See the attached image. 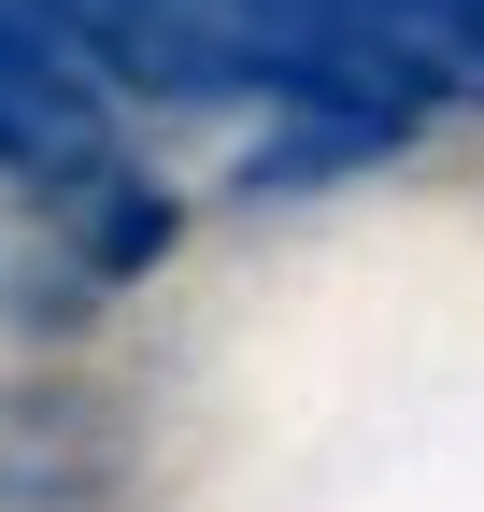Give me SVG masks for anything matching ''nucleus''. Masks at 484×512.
Instances as JSON below:
<instances>
[{"label":"nucleus","instance_id":"f257e3e1","mask_svg":"<svg viewBox=\"0 0 484 512\" xmlns=\"http://www.w3.org/2000/svg\"><path fill=\"white\" fill-rule=\"evenodd\" d=\"M43 200H57V228H72V271H157V256H171V185H143L129 157H86L72 185H43Z\"/></svg>","mask_w":484,"mask_h":512},{"label":"nucleus","instance_id":"f03ea898","mask_svg":"<svg viewBox=\"0 0 484 512\" xmlns=\"http://www.w3.org/2000/svg\"><path fill=\"white\" fill-rule=\"evenodd\" d=\"M399 128L385 114H299V128H271L257 157H242V200H314L328 171H356V157H385Z\"/></svg>","mask_w":484,"mask_h":512},{"label":"nucleus","instance_id":"7ed1b4c3","mask_svg":"<svg viewBox=\"0 0 484 512\" xmlns=\"http://www.w3.org/2000/svg\"><path fill=\"white\" fill-rule=\"evenodd\" d=\"M86 285L100 271H15V328H86Z\"/></svg>","mask_w":484,"mask_h":512}]
</instances>
